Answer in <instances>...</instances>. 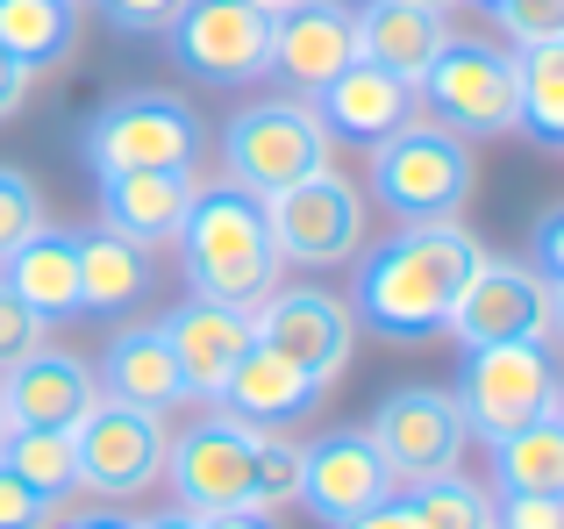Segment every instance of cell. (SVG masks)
Returning a JSON list of instances; mask_svg holds the SVG:
<instances>
[{
	"label": "cell",
	"mask_w": 564,
	"mask_h": 529,
	"mask_svg": "<svg viewBox=\"0 0 564 529\" xmlns=\"http://www.w3.org/2000/svg\"><path fill=\"white\" fill-rule=\"evenodd\" d=\"M486 244L465 223H400L386 244L350 258V322L393 350H422L451 330V301Z\"/></svg>",
	"instance_id": "obj_1"
},
{
	"label": "cell",
	"mask_w": 564,
	"mask_h": 529,
	"mask_svg": "<svg viewBox=\"0 0 564 529\" xmlns=\"http://www.w3.org/2000/svg\"><path fill=\"white\" fill-rule=\"evenodd\" d=\"M180 272L200 301H229V307H258L279 287V244H272V215L258 194L243 186H193V208L180 223Z\"/></svg>",
	"instance_id": "obj_2"
},
{
	"label": "cell",
	"mask_w": 564,
	"mask_h": 529,
	"mask_svg": "<svg viewBox=\"0 0 564 529\" xmlns=\"http://www.w3.org/2000/svg\"><path fill=\"white\" fill-rule=\"evenodd\" d=\"M471 186H479V151L443 122H400L393 137L372 143L365 165V194L400 223H457Z\"/></svg>",
	"instance_id": "obj_3"
},
{
	"label": "cell",
	"mask_w": 564,
	"mask_h": 529,
	"mask_svg": "<svg viewBox=\"0 0 564 529\" xmlns=\"http://www.w3.org/2000/svg\"><path fill=\"white\" fill-rule=\"evenodd\" d=\"M215 143H221V180L243 186V194H258V201L301 186L307 172H322L329 151H336V137L322 129V115H315L307 94L250 100V108H236L229 122H221Z\"/></svg>",
	"instance_id": "obj_4"
},
{
	"label": "cell",
	"mask_w": 564,
	"mask_h": 529,
	"mask_svg": "<svg viewBox=\"0 0 564 529\" xmlns=\"http://www.w3.org/2000/svg\"><path fill=\"white\" fill-rule=\"evenodd\" d=\"M207 158V122L186 94L165 86H129V94L100 100L86 122V165L94 172H193L200 180Z\"/></svg>",
	"instance_id": "obj_5"
},
{
	"label": "cell",
	"mask_w": 564,
	"mask_h": 529,
	"mask_svg": "<svg viewBox=\"0 0 564 529\" xmlns=\"http://www.w3.org/2000/svg\"><path fill=\"white\" fill-rule=\"evenodd\" d=\"M414 100L429 108V122L457 129V137H508V129H522L514 51L479 43V36H451L414 79Z\"/></svg>",
	"instance_id": "obj_6"
},
{
	"label": "cell",
	"mask_w": 564,
	"mask_h": 529,
	"mask_svg": "<svg viewBox=\"0 0 564 529\" xmlns=\"http://www.w3.org/2000/svg\"><path fill=\"white\" fill-rule=\"evenodd\" d=\"M451 401L465 415V430L494 444V436L551 415L564 401V373H557L551 344H486V350H465Z\"/></svg>",
	"instance_id": "obj_7"
},
{
	"label": "cell",
	"mask_w": 564,
	"mask_h": 529,
	"mask_svg": "<svg viewBox=\"0 0 564 529\" xmlns=\"http://www.w3.org/2000/svg\"><path fill=\"white\" fill-rule=\"evenodd\" d=\"M165 479L172 501L186 516H229V508H258V430L221 408L165 436Z\"/></svg>",
	"instance_id": "obj_8"
},
{
	"label": "cell",
	"mask_w": 564,
	"mask_h": 529,
	"mask_svg": "<svg viewBox=\"0 0 564 529\" xmlns=\"http://www.w3.org/2000/svg\"><path fill=\"white\" fill-rule=\"evenodd\" d=\"M272 14L250 0H180L165 22V57L200 86H250L272 72Z\"/></svg>",
	"instance_id": "obj_9"
},
{
	"label": "cell",
	"mask_w": 564,
	"mask_h": 529,
	"mask_svg": "<svg viewBox=\"0 0 564 529\" xmlns=\"http://www.w3.org/2000/svg\"><path fill=\"white\" fill-rule=\"evenodd\" d=\"M365 436L379 444L386 473H393V487H422V479H443L465 465V415H457V401L443 387H393L386 401L372 408V422H365Z\"/></svg>",
	"instance_id": "obj_10"
},
{
	"label": "cell",
	"mask_w": 564,
	"mask_h": 529,
	"mask_svg": "<svg viewBox=\"0 0 564 529\" xmlns=\"http://www.w3.org/2000/svg\"><path fill=\"white\" fill-rule=\"evenodd\" d=\"M72 451H79V487L94 501H137L143 487L165 479V415H143L100 393L72 430Z\"/></svg>",
	"instance_id": "obj_11"
},
{
	"label": "cell",
	"mask_w": 564,
	"mask_h": 529,
	"mask_svg": "<svg viewBox=\"0 0 564 529\" xmlns=\"http://www.w3.org/2000/svg\"><path fill=\"white\" fill-rule=\"evenodd\" d=\"M264 215H272V244L286 264H350L365 251V194L336 165L272 194Z\"/></svg>",
	"instance_id": "obj_12"
},
{
	"label": "cell",
	"mask_w": 564,
	"mask_h": 529,
	"mask_svg": "<svg viewBox=\"0 0 564 529\" xmlns=\"http://www.w3.org/2000/svg\"><path fill=\"white\" fill-rule=\"evenodd\" d=\"M451 336L465 350L486 344H551V287H543L529 264L494 258L486 251L471 264V279L451 301Z\"/></svg>",
	"instance_id": "obj_13"
},
{
	"label": "cell",
	"mask_w": 564,
	"mask_h": 529,
	"mask_svg": "<svg viewBox=\"0 0 564 529\" xmlns=\"http://www.w3.org/2000/svg\"><path fill=\"white\" fill-rule=\"evenodd\" d=\"M250 315H258V344L286 350V358L307 365L322 387H336L344 365H350V350H358L350 301H344V293H329V287H272Z\"/></svg>",
	"instance_id": "obj_14"
},
{
	"label": "cell",
	"mask_w": 564,
	"mask_h": 529,
	"mask_svg": "<svg viewBox=\"0 0 564 529\" xmlns=\"http://www.w3.org/2000/svg\"><path fill=\"white\" fill-rule=\"evenodd\" d=\"M386 494H400V487H393V473H386L379 444L365 430H322V436L301 444V494H293V501H301L322 529L358 522L365 508L386 501Z\"/></svg>",
	"instance_id": "obj_15"
},
{
	"label": "cell",
	"mask_w": 564,
	"mask_h": 529,
	"mask_svg": "<svg viewBox=\"0 0 564 529\" xmlns=\"http://www.w3.org/2000/svg\"><path fill=\"white\" fill-rule=\"evenodd\" d=\"M158 322H165V344H172V358H180V373H186V393L215 408L221 387H229V373L243 365V350L258 344V315L193 293V301H180L172 315H158Z\"/></svg>",
	"instance_id": "obj_16"
},
{
	"label": "cell",
	"mask_w": 564,
	"mask_h": 529,
	"mask_svg": "<svg viewBox=\"0 0 564 529\" xmlns=\"http://www.w3.org/2000/svg\"><path fill=\"white\" fill-rule=\"evenodd\" d=\"M344 65H358V8L350 0H301L272 29V72L286 94H322Z\"/></svg>",
	"instance_id": "obj_17"
},
{
	"label": "cell",
	"mask_w": 564,
	"mask_h": 529,
	"mask_svg": "<svg viewBox=\"0 0 564 529\" xmlns=\"http://www.w3.org/2000/svg\"><path fill=\"white\" fill-rule=\"evenodd\" d=\"M100 401V379L86 358L72 350H29L22 365L0 373V408H8V430H79V415Z\"/></svg>",
	"instance_id": "obj_18"
},
{
	"label": "cell",
	"mask_w": 564,
	"mask_h": 529,
	"mask_svg": "<svg viewBox=\"0 0 564 529\" xmlns=\"http://www.w3.org/2000/svg\"><path fill=\"white\" fill-rule=\"evenodd\" d=\"M100 393L122 408H143V415H172V408H186V373L180 358H172L165 344V322H122V330L108 336V350H100Z\"/></svg>",
	"instance_id": "obj_19"
},
{
	"label": "cell",
	"mask_w": 564,
	"mask_h": 529,
	"mask_svg": "<svg viewBox=\"0 0 564 529\" xmlns=\"http://www.w3.org/2000/svg\"><path fill=\"white\" fill-rule=\"evenodd\" d=\"M315 100V115H322V129H329L336 143H365L372 151L379 137H393L400 122H414V86L408 79H393V72H379L372 57H358V65H344L322 94H307Z\"/></svg>",
	"instance_id": "obj_20"
},
{
	"label": "cell",
	"mask_w": 564,
	"mask_h": 529,
	"mask_svg": "<svg viewBox=\"0 0 564 529\" xmlns=\"http://www.w3.org/2000/svg\"><path fill=\"white\" fill-rule=\"evenodd\" d=\"M322 393L329 387H322L307 365H293L286 350H272V344H250L215 408L236 415V422H250V430H279V422H307L322 408Z\"/></svg>",
	"instance_id": "obj_21"
},
{
	"label": "cell",
	"mask_w": 564,
	"mask_h": 529,
	"mask_svg": "<svg viewBox=\"0 0 564 529\" xmlns=\"http://www.w3.org/2000/svg\"><path fill=\"white\" fill-rule=\"evenodd\" d=\"M193 186H200L193 172H100V229L158 251V244L180 237Z\"/></svg>",
	"instance_id": "obj_22"
},
{
	"label": "cell",
	"mask_w": 564,
	"mask_h": 529,
	"mask_svg": "<svg viewBox=\"0 0 564 529\" xmlns=\"http://www.w3.org/2000/svg\"><path fill=\"white\" fill-rule=\"evenodd\" d=\"M443 43H451V22L429 0H358V57H372L393 79L414 86Z\"/></svg>",
	"instance_id": "obj_23"
},
{
	"label": "cell",
	"mask_w": 564,
	"mask_h": 529,
	"mask_svg": "<svg viewBox=\"0 0 564 529\" xmlns=\"http://www.w3.org/2000/svg\"><path fill=\"white\" fill-rule=\"evenodd\" d=\"M0 279H8V293L29 307V315H43V322L86 315V307H79V229L43 223L22 251L0 264Z\"/></svg>",
	"instance_id": "obj_24"
},
{
	"label": "cell",
	"mask_w": 564,
	"mask_h": 529,
	"mask_svg": "<svg viewBox=\"0 0 564 529\" xmlns=\"http://www.w3.org/2000/svg\"><path fill=\"white\" fill-rule=\"evenodd\" d=\"M158 287V264L143 244L115 237V229H79V307L86 315H129Z\"/></svg>",
	"instance_id": "obj_25"
},
{
	"label": "cell",
	"mask_w": 564,
	"mask_h": 529,
	"mask_svg": "<svg viewBox=\"0 0 564 529\" xmlns=\"http://www.w3.org/2000/svg\"><path fill=\"white\" fill-rule=\"evenodd\" d=\"M86 14L79 0H0V51L22 72H57L79 57Z\"/></svg>",
	"instance_id": "obj_26"
},
{
	"label": "cell",
	"mask_w": 564,
	"mask_h": 529,
	"mask_svg": "<svg viewBox=\"0 0 564 529\" xmlns=\"http://www.w3.org/2000/svg\"><path fill=\"white\" fill-rule=\"evenodd\" d=\"M486 465H494V494H564V401L551 415L494 436Z\"/></svg>",
	"instance_id": "obj_27"
},
{
	"label": "cell",
	"mask_w": 564,
	"mask_h": 529,
	"mask_svg": "<svg viewBox=\"0 0 564 529\" xmlns=\"http://www.w3.org/2000/svg\"><path fill=\"white\" fill-rule=\"evenodd\" d=\"M0 465H8L22 487H36L43 501H57V508L79 494V451H72V430H8L0 436Z\"/></svg>",
	"instance_id": "obj_28"
},
{
	"label": "cell",
	"mask_w": 564,
	"mask_h": 529,
	"mask_svg": "<svg viewBox=\"0 0 564 529\" xmlns=\"http://www.w3.org/2000/svg\"><path fill=\"white\" fill-rule=\"evenodd\" d=\"M514 94H522V129L529 137L564 151V43L514 51Z\"/></svg>",
	"instance_id": "obj_29"
},
{
	"label": "cell",
	"mask_w": 564,
	"mask_h": 529,
	"mask_svg": "<svg viewBox=\"0 0 564 529\" xmlns=\"http://www.w3.org/2000/svg\"><path fill=\"white\" fill-rule=\"evenodd\" d=\"M408 508H414L422 529H494V487H479V479H465V473L408 487Z\"/></svg>",
	"instance_id": "obj_30"
},
{
	"label": "cell",
	"mask_w": 564,
	"mask_h": 529,
	"mask_svg": "<svg viewBox=\"0 0 564 529\" xmlns=\"http://www.w3.org/2000/svg\"><path fill=\"white\" fill-rule=\"evenodd\" d=\"M51 223L43 215V194H36V180H29L22 165H0V264H8L14 251H22L36 229Z\"/></svg>",
	"instance_id": "obj_31"
},
{
	"label": "cell",
	"mask_w": 564,
	"mask_h": 529,
	"mask_svg": "<svg viewBox=\"0 0 564 529\" xmlns=\"http://www.w3.org/2000/svg\"><path fill=\"white\" fill-rule=\"evenodd\" d=\"M301 494V444L279 430H258V508H286Z\"/></svg>",
	"instance_id": "obj_32"
},
{
	"label": "cell",
	"mask_w": 564,
	"mask_h": 529,
	"mask_svg": "<svg viewBox=\"0 0 564 529\" xmlns=\"http://www.w3.org/2000/svg\"><path fill=\"white\" fill-rule=\"evenodd\" d=\"M500 36L514 51H536V43H564V0H500Z\"/></svg>",
	"instance_id": "obj_33"
},
{
	"label": "cell",
	"mask_w": 564,
	"mask_h": 529,
	"mask_svg": "<svg viewBox=\"0 0 564 529\" xmlns=\"http://www.w3.org/2000/svg\"><path fill=\"white\" fill-rule=\"evenodd\" d=\"M43 330H51V322L29 315V307L8 293V279H0V373H8V365H22L29 350H43Z\"/></svg>",
	"instance_id": "obj_34"
},
{
	"label": "cell",
	"mask_w": 564,
	"mask_h": 529,
	"mask_svg": "<svg viewBox=\"0 0 564 529\" xmlns=\"http://www.w3.org/2000/svg\"><path fill=\"white\" fill-rule=\"evenodd\" d=\"M494 529H564V494H494Z\"/></svg>",
	"instance_id": "obj_35"
},
{
	"label": "cell",
	"mask_w": 564,
	"mask_h": 529,
	"mask_svg": "<svg viewBox=\"0 0 564 529\" xmlns=\"http://www.w3.org/2000/svg\"><path fill=\"white\" fill-rule=\"evenodd\" d=\"M529 272H536L543 287H564V201L543 208L536 229H529Z\"/></svg>",
	"instance_id": "obj_36"
},
{
	"label": "cell",
	"mask_w": 564,
	"mask_h": 529,
	"mask_svg": "<svg viewBox=\"0 0 564 529\" xmlns=\"http://www.w3.org/2000/svg\"><path fill=\"white\" fill-rule=\"evenodd\" d=\"M51 522H57V501H43L36 487H22L0 465V529H51Z\"/></svg>",
	"instance_id": "obj_37"
},
{
	"label": "cell",
	"mask_w": 564,
	"mask_h": 529,
	"mask_svg": "<svg viewBox=\"0 0 564 529\" xmlns=\"http://www.w3.org/2000/svg\"><path fill=\"white\" fill-rule=\"evenodd\" d=\"M100 22L129 29V36H151V29H165L172 14H180V0H94Z\"/></svg>",
	"instance_id": "obj_38"
},
{
	"label": "cell",
	"mask_w": 564,
	"mask_h": 529,
	"mask_svg": "<svg viewBox=\"0 0 564 529\" xmlns=\"http://www.w3.org/2000/svg\"><path fill=\"white\" fill-rule=\"evenodd\" d=\"M51 529H137V516H122V501H79V508H57Z\"/></svg>",
	"instance_id": "obj_39"
},
{
	"label": "cell",
	"mask_w": 564,
	"mask_h": 529,
	"mask_svg": "<svg viewBox=\"0 0 564 529\" xmlns=\"http://www.w3.org/2000/svg\"><path fill=\"white\" fill-rule=\"evenodd\" d=\"M29 86H36V72H22L8 51H0V122H14V115L29 108Z\"/></svg>",
	"instance_id": "obj_40"
},
{
	"label": "cell",
	"mask_w": 564,
	"mask_h": 529,
	"mask_svg": "<svg viewBox=\"0 0 564 529\" xmlns=\"http://www.w3.org/2000/svg\"><path fill=\"white\" fill-rule=\"evenodd\" d=\"M344 529H422V522H414L408 494H386L379 508H365V516H358V522H344Z\"/></svg>",
	"instance_id": "obj_41"
},
{
	"label": "cell",
	"mask_w": 564,
	"mask_h": 529,
	"mask_svg": "<svg viewBox=\"0 0 564 529\" xmlns=\"http://www.w3.org/2000/svg\"><path fill=\"white\" fill-rule=\"evenodd\" d=\"M200 529H279L272 508H229V516H200Z\"/></svg>",
	"instance_id": "obj_42"
},
{
	"label": "cell",
	"mask_w": 564,
	"mask_h": 529,
	"mask_svg": "<svg viewBox=\"0 0 564 529\" xmlns=\"http://www.w3.org/2000/svg\"><path fill=\"white\" fill-rule=\"evenodd\" d=\"M137 529H200V516H186V508L172 501V508H158V516H143Z\"/></svg>",
	"instance_id": "obj_43"
},
{
	"label": "cell",
	"mask_w": 564,
	"mask_h": 529,
	"mask_svg": "<svg viewBox=\"0 0 564 529\" xmlns=\"http://www.w3.org/2000/svg\"><path fill=\"white\" fill-rule=\"evenodd\" d=\"M250 8H258V14H272V22H286V14L301 8V0H250Z\"/></svg>",
	"instance_id": "obj_44"
},
{
	"label": "cell",
	"mask_w": 564,
	"mask_h": 529,
	"mask_svg": "<svg viewBox=\"0 0 564 529\" xmlns=\"http://www.w3.org/2000/svg\"><path fill=\"white\" fill-rule=\"evenodd\" d=\"M551 336L564 344V287H551Z\"/></svg>",
	"instance_id": "obj_45"
},
{
	"label": "cell",
	"mask_w": 564,
	"mask_h": 529,
	"mask_svg": "<svg viewBox=\"0 0 564 529\" xmlns=\"http://www.w3.org/2000/svg\"><path fill=\"white\" fill-rule=\"evenodd\" d=\"M471 8H486V14H494V8H500V0H471Z\"/></svg>",
	"instance_id": "obj_46"
},
{
	"label": "cell",
	"mask_w": 564,
	"mask_h": 529,
	"mask_svg": "<svg viewBox=\"0 0 564 529\" xmlns=\"http://www.w3.org/2000/svg\"><path fill=\"white\" fill-rule=\"evenodd\" d=\"M0 436H8V408H0Z\"/></svg>",
	"instance_id": "obj_47"
},
{
	"label": "cell",
	"mask_w": 564,
	"mask_h": 529,
	"mask_svg": "<svg viewBox=\"0 0 564 529\" xmlns=\"http://www.w3.org/2000/svg\"><path fill=\"white\" fill-rule=\"evenodd\" d=\"M429 8H451V0H429Z\"/></svg>",
	"instance_id": "obj_48"
}]
</instances>
